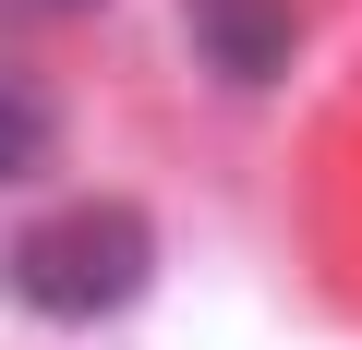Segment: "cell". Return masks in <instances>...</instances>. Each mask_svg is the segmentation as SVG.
I'll return each mask as SVG.
<instances>
[{"label":"cell","mask_w":362,"mask_h":350,"mask_svg":"<svg viewBox=\"0 0 362 350\" xmlns=\"http://www.w3.org/2000/svg\"><path fill=\"white\" fill-rule=\"evenodd\" d=\"M145 278H157V230H145V206H121V194H85V206L37 218L13 254H0V290H13L25 314H49V326H97V314H121Z\"/></svg>","instance_id":"cell-1"},{"label":"cell","mask_w":362,"mask_h":350,"mask_svg":"<svg viewBox=\"0 0 362 350\" xmlns=\"http://www.w3.org/2000/svg\"><path fill=\"white\" fill-rule=\"evenodd\" d=\"M181 25H194V61L218 85H278L290 49H302V13H290V0H181Z\"/></svg>","instance_id":"cell-2"},{"label":"cell","mask_w":362,"mask_h":350,"mask_svg":"<svg viewBox=\"0 0 362 350\" xmlns=\"http://www.w3.org/2000/svg\"><path fill=\"white\" fill-rule=\"evenodd\" d=\"M49 145H61V121H49V97L0 73V182H25V169H49Z\"/></svg>","instance_id":"cell-3"},{"label":"cell","mask_w":362,"mask_h":350,"mask_svg":"<svg viewBox=\"0 0 362 350\" xmlns=\"http://www.w3.org/2000/svg\"><path fill=\"white\" fill-rule=\"evenodd\" d=\"M37 13H85V0H37Z\"/></svg>","instance_id":"cell-4"}]
</instances>
